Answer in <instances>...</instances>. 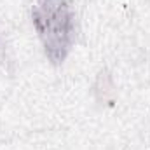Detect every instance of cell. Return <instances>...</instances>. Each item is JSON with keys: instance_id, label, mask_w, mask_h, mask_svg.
I'll use <instances>...</instances> for the list:
<instances>
[{"instance_id": "cell-1", "label": "cell", "mask_w": 150, "mask_h": 150, "mask_svg": "<svg viewBox=\"0 0 150 150\" xmlns=\"http://www.w3.org/2000/svg\"><path fill=\"white\" fill-rule=\"evenodd\" d=\"M32 25L45 58L63 65L77 44V16L70 0H32Z\"/></svg>"}, {"instance_id": "cell-2", "label": "cell", "mask_w": 150, "mask_h": 150, "mask_svg": "<svg viewBox=\"0 0 150 150\" xmlns=\"http://www.w3.org/2000/svg\"><path fill=\"white\" fill-rule=\"evenodd\" d=\"M4 59H5V44H4V40L0 37V65L4 63Z\"/></svg>"}]
</instances>
